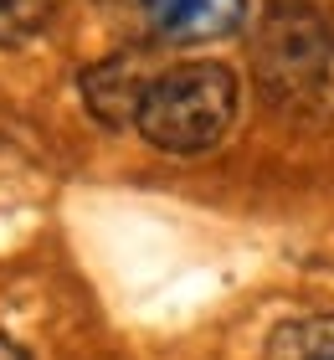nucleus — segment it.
<instances>
[{"label":"nucleus","mask_w":334,"mask_h":360,"mask_svg":"<svg viewBox=\"0 0 334 360\" xmlns=\"http://www.w3.org/2000/svg\"><path fill=\"white\" fill-rule=\"evenodd\" d=\"M237 72L226 62H175L149 83L134 129L165 155H206L237 124Z\"/></svg>","instance_id":"1"},{"label":"nucleus","mask_w":334,"mask_h":360,"mask_svg":"<svg viewBox=\"0 0 334 360\" xmlns=\"http://www.w3.org/2000/svg\"><path fill=\"white\" fill-rule=\"evenodd\" d=\"M155 72L160 68L144 52H113V57L98 62V68L82 72V103H88V113L98 124L129 129L139 119V103H144L149 83H155Z\"/></svg>","instance_id":"3"},{"label":"nucleus","mask_w":334,"mask_h":360,"mask_svg":"<svg viewBox=\"0 0 334 360\" xmlns=\"http://www.w3.org/2000/svg\"><path fill=\"white\" fill-rule=\"evenodd\" d=\"M52 21V0H0V46H15Z\"/></svg>","instance_id":"6"},{"label":"nucleus","mask_w":334,"mask_h":360,"mask_svg":"<svg viewBox=\"0 0 334 360\" xmlns=\"http://www.w3.org/2000/svg\"><path fill=\"white\" fill-rule=\"evenodd\" d=\"M139 11L170 41H216L247 21V0H139Z\"/></svg>","instance_id":"4"},{"label":"nucleus","mask_w":334,"mask_h":360,"mask_svg":"<svg viewBox=\"0 0 334 360\" xmlns=\"http://www.w3.org/2000/svg\"><path fill=\"white\" fill-rule=\"evenodd\" d=\"M0 360H26V350H21V345H11V340L0 335Z\"/></svg>","instance_id":"7"},{"label":"nucleus","mask_w":334,"mask_h":360,"mask_svg":"<svg viewBox=\"0 0 334 360\" xmlns=\"http://www.w3.org/2000/svg\"><path fill=\"white\" fill-rule=\"evenodd\" d=\"M257 77L304 119L334 113V26L304 0H278L257 37Z\"/></svg>","instance_id":"2"},{"label":"nucleus","mask_w":334,"mask_h":360,"mask_svg":"<svg viewBox=\"0 0 334 360\" xmlns=\"http://www.w3.org/2000/svg\"><path fill=\"white\" fill-rule=\"evenodd\" d=\"M262 360H334V314H304L267 335Z\"/></svg>","instance_id":"5"}]
</instances>
